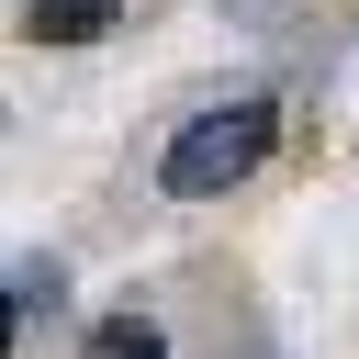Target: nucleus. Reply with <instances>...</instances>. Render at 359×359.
I'll return each mask as SVG.
<instances>
[{"instance_id":"nucleus-3","label":"nucleus","mask_w":359,"mask_h":359,"mask_svg":"<svg viewBox=\"0 0 359 359\" xmlns=\"http://www.w3.org/2000/svg\"><path fill=\"white\" fill-rule=\"evenodd\" d=\"M79 359H168V325H157V314H101Z\"/></svg>"},{"instance_id":"nucleus-4","label":"nucleus","mask_w":359,"mask_h":359,"mask_svg":"<svg viewBox=\"0 0 359 359\" xmlns=\"http://www.w3.org/2000/svg\"><path fill=\"white\" fill-rule=\"evenodd\" d=\"M56 292H67V269H56V258H22V269H11V325L34 337V314H56Z\"/></svg>"},{"instance_id":"nucleus-1","label":"nucleus","mask_w":359,"mask_h":359,"mask_svg":"<svg viewBox=\"0 0 359 359\" xmlns=\"http://www.w3.org/2000/svg\"><path fill=\"white\" fill-rule=\"evenodd\" d=\"M269 146H280V112H269V101H213V112H191V123L168 135L157 191H168V202H224Z\"/></svg>"},{"instance_id":"nucleus-2","label":"nucleus","mask_w":359,"mask_h":359,"mask_svg":"<svg viewBox=\"0 0 359 359\" xmlns=\"http://www.w3.org/2000/svg\"><path fill=\"white\" fill-rule=\"evenodd\" d=\"M135 0H22V45H101Z\"/></svg>"}]
</instances>
